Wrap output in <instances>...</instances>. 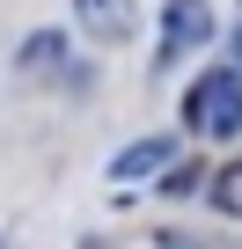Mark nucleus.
<instances>
[{"mask_svg":"<svg viewBox=\"0 0 242 249\" xmlns=\"http://www.w3.org/2000/svg\"><path fill=\"white\" fill-rule=\"evenodd\" d=\"M184 117H191V132H205V140H235L242 132V66H213L191 88Z\"/></svg>","mask_w":242,"mask_h":249,"instance_id":"nucleus-1","label":"nucleus"},{"mask_svg":"<svg viewBox=\"0 0 242 249\" xmlns=\"http://www.w3.org/2000/svg\"><path fill=\"white\" fill-rule=\"evenodd\" d=\"M205 37H213V8H205V0H169V15H162V66H176Z\"/></svg>","mask_w":242,"mask_h":249,"instance_id":"nucleus-2","label":"nucleus"},{"mask_svg":"<svg viewBox=\"0 0 242 249\" xmlns=\"http://www.w3.org/2000/svg\"><path fill=\"white\" fill-rule=\"evenodd\" d=\"M74 15L95 44H132V22H140L132 0H74Z\"/></svg>","mask_w":242,"mask_h":249,"instance_id":"nucleus-3","label":"nucleus"},{"mask_svg":"<svg viewBox=\"0 0 242 249\" xmlns=\"http://www.w3.org/2000/svg\"><path fill=\"white\" fill-rule=\"evenodd\" d=\"M169 154H176V140H169V132H147V140H132L125 154L110 161V176H117V183H140V176H154Z\"/></svg>","mask_w":242,"mask_h":249,"instance_id":"nucleus-4","label":"nucleus"},{"mask_svg":"<svg viewBox=\"0 0 242 249\" xmlns=\"http://www.w3.org/2000/svg\"><path fill=\"white\" fill-rule=\"evenodd\" d=\"M213 205H220L227 220H242V161H227V169L213 176Z\"/></svg>","mask_w":242,"mask_h":249,"instance_id":"nucleus-5","label":"nucleus"},{"mask_svg":"<svg viewBox=\"0 0 242 249\" xmlns=\"http://www.w3.org/2000/svg\"><path fill=\"white\" fill-rule=\"evenodd\" d=\"M59 30H44V37H30V52H22V66H59Z\"/></svg>","mask_w":242,"mask_h":249,"instance_id":"nucleus-6","label":"nucleus"},{"mask_svg":"<svg viewBox=\"0 0 242 249\" xmlns=\"http://www.w3.org/2000/svg\"><path fill=\"white\" fill-rule=\"evenodd\" d=\"M162 191H169V198H184V191H198V169H169V176H162Z\"/></svg>","mask_w":242,"mask_h":249,"instance_id":"nucleus-7","label":"nucleus"},{"mask_svg":"<svg viewBox=\"0 0 242 249\" xmlns=\"http://www.w3.org/2000/svg\"><path fill=\"white\" fill-rule=\"evenodd\" d=\"M154 249H198V242H184V234H162V242H154Z\"/></svg>","mask_w":242,"mask_h":249,"instance_id":"nucleus-8","label":"nucleus"},{"mask_svg":"<svg viewBox=\"0 0 242 249\" xmlns=\"http://www.w3.org/2000/svg\"><path fill=\"white\" fill-rule=\"evenodd\" d=\"M235 66H242V30H235Z\"/></svg>","mask_w":242,"mask_h":249,"instance_id":"nucleus-9","label":"nucleus"},{"mask_svg":"<svg viewBox=\"0 0 242 249\" xmlns=\"http://www.w3.org/2000/svg\"><path fill=\"white\" fill-rule=\"evenodd\" d=\"M0 249H8V242H0Z\"/></svg>","mask_w":242,"mask_h":249,"instance_id":"nucleus-10","label":"nucleus"}]
</instances>
